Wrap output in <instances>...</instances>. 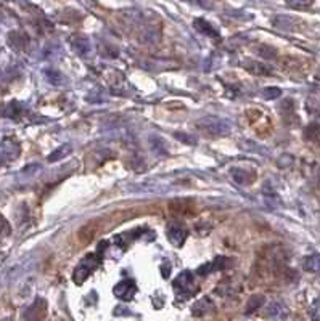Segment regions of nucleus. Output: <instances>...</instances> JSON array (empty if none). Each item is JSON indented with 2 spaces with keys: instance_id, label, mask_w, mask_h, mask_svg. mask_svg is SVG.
Wrapping results in <instances>:
<instances>
[{
  "instance_id": "3",
  "label": "nucleus",
  "mask_w": 320,
  "mask_h": 321,
  "mask_svg": "<svg viewBox=\"0 0 320 321\" xmlns=\"http://www.w3.org/2000/svg\"><path fill=\"white\" fill-rule=\"evenodd\" d=\"M98 265H100V255L98 254H87L79 262L76 270L73 271V281L77 284V286H81V284L89 278L90 273L95 270Z\"/></svg>"
},
{
  "instance_id": "20",
  "label": "nucleus",
  "mask_w": 320,
  "mask_h": 321,
  "mask_svg": "<svg viewBox=\"0 0 320 321\" xmlns=\"http://www.w3.org/2000/svg\"><path fill=\"white\" fill-rule=\"evenodd\" d=\"M272 23H274V26L280 31H293L294 26H296V19L290 18V16H285V15L275 16L274 19H272Z\"/></svg>"
},
{
  "instance_id": "18",
  "label": "nucleus",
  "mask_w": 320,
  "mask_h": 321,
  "mask_svg": "<svg viewBox=\"0 0 320 321\" xmlns=\"http://www.w3.org/2000/svg\"><path fill=\"white\" fill-rule=\"evenodd\" d=\"M23 111H25V106L13 101V103H10V104H4L2 108H0V114L5 116V117H10V119H18Z\"/></svg>"
},
{
  "instance_id": "4",
  "label": "nucleus",
  "mask_w": 320,
  "mask_h": 321,
  "mask_svg": "<svg viewBox=\"0 0 320 321\" xmlns=\"http://www.w3.org/2000/svg\"><path fill=\"white\" fill-rule=\"evenodd\" d=\"M166 236H168V240L172 246L182 247L188 236V230L179 222H169L168 228H166Z\"/></svg>"
},
{
  "instance_id": "14",
  "label": "nucleus",
  "mask_w": 320,
  "mask_h": 321,
  "mask_svg": "<svg viewBox=\"0 0 320 321\" xmlns=\"http://www.w3.org/2000/svg\"><path fill=\"white\" fill-rule=\"evenodd\" d=\"M288 315V307L283 302H270L266 308V316L267 318H285Z\"/></svg>"
},
{
  "instance_id": "12",
  "label": "nucleus",
  "mask_w": 320,
  "mask_h": 321,
  "mask_svg": "<svg viewBox=\"0 0 320 321\" xmlns=\"http://www.w3.org/2000/svg\"><path fill=\"white\" fill-rule=\"evenodd\" d=\"M243 68L248 71V73H251L254 76H269L272 73V69L267 65L254 61V59H246V61L243 63Z\"/></svg>"
},
{
  "instance_id": "10",
  "label": "nucleus",
  "mask_w": 320,
  "mask_h": 321,
  "mask_svg": "<svg viewBox=\"0 0 320 321\" xmlns=\"http://www.w3.org/2000/svg\"><path fill=\"white\" fill-rule=\"evenodd\" d=\"M227 257H216L212 262H208L205 265H201L198 268V275L201 276H206L209 275V273H214V271H219V270H224L225 267H227Z\"/></svg>"
},
{
  "instance_id": "1",
  "label": "nucleus",
  "mask_w": 320,
  "mask_h": 321,
  "mask_svg": "<svg viewBox=\"0 0 320 321\" xmlns=\"http://www.w3.org/2000/svg\"><path fill=\"white\" fill-rule=\"evenodd\" d=\"M195 127L211 137H222L232 132V124L227 119H221L214 116H206V117L198 119Z\"/></svg>"
},
{
  "instance_id": "30",
  "label": "nucleus",
  "mask_w": 320,
  "mask_h": 321,
  "mask_svg": "<svg viewBox=\"0 0 320 321\" xmlns=\"http://www.w3.org/2000/svg\"><path fill=\"white\" fill-rule=\"evenodd\" d=\"M174 137H175L177 140H181L182 143H185V145H196V141H198L196 137L188 135V134H184V132H175Z\"/></svg>"
},
{
  "instance_id": "29",
  "label": "nucleus",
  "mask_w": 320,
  "mask_h": 321,
  "mask_svg": "<svg viewBox=\"0 0 320 321\" xmlns=\"http://www.w3.org/2000/svg\"><path fill=\"white\" fill-rule=\"evenodd\" d=\"M282 95V90L278 87H267L263 90V98L264 100H277Z\"/></svg>"
},
{
  "instance_id": "8",
  "label": "nucleus",
  "mask_w": 320,
  "mask_h": 321,
  "mask_svg": "<svg viewBox=\"0 0 320 321\" xmlns=\"http://www.w3.org/2000/svg\"><path fill=\"white\" fill-rule=\"evenodd\" d=\"M69 44H71V49L74 50L76 55L79 56H90L92 53V42L87 35L84 34H73L69 37Z\"/></svg>"
},
{
  "instance_id": "17",
  "label": "nucleus",
  "mask_w": 320,
  "mask_h": 321,
  "mask_svg": "<svg viewBox=\"0 0 320 321\" xmlns=\"http://www.w3.org/2000/svg\"><path fill=\"white\" fill-rule=\"evenodd\" d=\"M71 153H73V145H71V143H63V145H60L55 151H52L49 154L47 161H49V162H58V161L68 158Z\"/></svg>"
},
{
  "instance_id": "33",
  "label": "nucleus",
  "mask_w": 320,
  "mask_h": 321,
  "mask_svg": "<svg viewBox=\"0 0 320 321\" xmlns=\"http://www.w3.org/2000/svg\"><path fill=\"white\" fill-rule=\"evenodd\" d=\"M293 164V156H290V154H283V156L277 161V165L278 167H288V165Z\"/></svg>"
},
{
  "instance_id": "26",
  "label": "nucleus",
  "mask_w": 320,
  "mask_h": 321,
  "mask_svg": "<svg viewBox=\"0 0 320 321\" xmlns=\"http://www.w3.org/2000/svg\"><path fill=\"white\" fill-rule=\"evenodd\" d=\"M254 50L259 56L267 58V59H274L277 56V50L274 49V47H269V45H257V47H254Z\"/></svg>"
},
{
  "instance_id": "22",
  "label": "nucleus",
  "mask_w": 320,
  "mask_h": 321,
  "mask_svg": "<svg viewBox=\"0 0 320 321\" xmlns=\"http://www.w3.org/2000/svg\"><path fill=\"white\" fill-rule=\"evenodd\" d=\"M304 140L311 141V143H320V125L317 122L307 125L304 130Z\"/></svg>"
},
{
  "instance_id": "31",
  "label": "nucleus",
  "mask_w": 320,
  "mask_h": 321,
  "mask_svg": "<svg viewBox=\"0 0 320 321\" xmlns=\"http://www.w3.org/2000/svg\"><path fill=\"white\" fill-rule=\"evenodd\" d=\"M311 318L312 321H320V297H317L311 305Z\"/></svg>"
},
{
  "instance_id": "15",
  "label": "nucleus",
  "mask_w": 320,
  "mask_h": 321,
  "mask_svg": "<svg viewBox=\"0 0 320 321\" xmlns=\"http://www.w3.org/2000/svg\"><path fill=\"white\" fill-rule=\"evenodd\" d=\"M44 76H45L47 82H49V84H52V85H55V87H62V85L66 84V77L56 68H47V69H44Z\"/></svg>"
},
{
  "instance_id": "6",
  "label": "nucleus",
  "mask_w": 320,
  "mask_h": 321,
  "mask_svg": "<svg viewBox=\"0 0 320 321\" xmlns=\"http://www.w3.org/2000/svg\"><path fill=\"white\" fill-rule=\"evenodd\" d=\"M47 316V302L42 297H37L23 313L25 321H44Z\"/></svg>"
},
{
  "instance_id": "35",
  "label": "nucleus",
  "mask_w": 320,
  "mask_h": 321,
  "mask_svg": "<svg viewBox=\"0 0 320 321\" xmlns=\"http://www.w3.org/2000/svg\"><path fill=\"white\" fill-rule=\"evenodd\" d=\"M317 79L320 80V71H318V73H317Z\"/></svg>"
},
{
  "instance_id": "19",
  "label": "nucleus",
  "mask_w": 320,
  "mask_h": 321,
  "mask_svg": "<svg viewBox=\"0 0 320 321\" xmlns=\"http://www.w3.org/2000/svg\"><path fill=\"white\" fill-rule=\"evenodd\" d=\"M169 209L174 212V213H188L192 209V201L190 199H184V198H177V199H172L169 203Z\"/></svg>"
},
{
  "instance_id": "34",
  "label": "nucleus",
  "mask_w": 320,
  "mask_h": 321,
  "mask_svg": "<svg viewBox=\"0 0 320 321\" xmlns=\"http://www.w3.org/2000/svg\"><path fill=\"white\" fill-rule=\"evenodd\" d=\"M2 321H13V319H11V318H5V319H2Z\"/></svg>"
},
{
  "instance_id": "7",
  "label": "nucleus",
  "mask_w": 320,
  "mask_h": 321,
  "mask_svg": "<svg viewBox=\"0 0 320 321\" xmlns=\"http://www.w3.org/2000/svg\"><path fill=\"white\" fill-rule=\"evenodd\" d=\"M113 294L119 301L129 302V301H132L135 297V294H137V284H135L134 280H123L113 288Z\"/></svg>"
},
{
  "instance_id": "32",
  "label": "nucleus",
  "mask_w": 320,
  "mask_h": 321,
  "mask_svg": "<svg viewBox=\"0 0 320 321\" xmlns=\"http://www.w3.org/2000/svg\"><path fill=\"white\" fill-rule=\"evenodd\" d=\"M11 233V227H10V223L0 216V236H10Z\"/></svg>"
},
{
  "instance_id": "5",
  "label": "nucleus",
  "mask_w": 320,
  "mask_h": 321,
  "mask_svg": "<svg viewBox=\"0 0 320 321\" xmlns=\"http://www.w3.org/2000/svg\"><path fill=\"white\" fill-rule=\"evenodd\" d=\"M166 188L163 183L156 182H142V183H132L126 186V193H134V195H158L164 193Z\"/></svg>"
},
{
  "instance_id": "28",
  "label": "nucleus",
  "mask_w": 320,
  "mask_h": 321,
  "mask_svg": "<svg viewBox=\"0 0 320 321\" xmlns=\"http://www.w3.org/2000/svg\"><path fill=\"white\" fill-rule=\"evenodd\" d=\"M285 4L296 10H304V8H309L314 4V0H285Z\"/></svg>"
},
{
  "instance_id": "36",
  "label": "nucleus",
  "mask_w": 320,
  "mask_h": 321,
  "mask_svg": "<svg viewBox=\"0 0 320 321\" xmlns=\"http://www.w3.org/2000/svg\"><path fill=\"white\" fill-rule=\"evenodd\" d=\"M318 177H320V170H318Z\"/></svg>"
},
{
  "instance_id": "27",
  "label": "nucleus",
  "mask_w": 320,
  "mask_h": 321,
  "mask_svg": "<svg viewBox=\"0 0 320 321\" xmlns=\"http://www.w3.org/2000/svg\"><path fill=\"white\" fill-rule=\"evenodd\" d=\"M41 169H42V165L41 164H29V165H26L25 169L21 170V177L23 178H32L34 175H37L39 172H41Z\"/></svg>"
},
{
  "instance_id": "23",
  "label": "nucleus",
  "mask_w": 320,
  "mask_h": 321,
  "mask_svg": "<svg viewBox=\"0 0 320 321\" xmlns=\"http://www.w3.org/2000/svg\"><path fill=\"white\" fill-rule=\"evenodd\" d=\"M303 267H304L306 271L318 273V275H320V254H314V255L306 257Z\"/></svg>"
},
{
  "instance_id": "13",
  "label": "nucleus",
  "mask_w": 320,
  "mask_h": 321,
  "mask_svg": "<svg viewBox=\"0 0 320 321\" xmlns=\"http://www.w3.org/2000/svg\"><path fill=\"white\" fill-rule=\"evenodd\" d=\"M193 26L198 32H201L203 35H208V37H211V39H219V31L212 26L211 23H208L206 19H201V18L195 19Z\"/></svg>"
},
{
  "instance_id": "2",
  "label": "nucleus",
  "mask_w": 320,
  "mask_h": 321,
  "mask_svg": "<svg viewBox=\"0 0 320 321\" xmlns=\"http://www.w3.org/2000/svg\"><path fill=\"white\" fill-rule=\"evenodd\" d=\"M172 288H174L175 295L179 297L181 301L190 299L192 295H195L196 291H198V286H196L193 271L184 270L182 273H179V275L175 276L174 283H172Z\"/></svg>"
},
{
  "instance_id": "11",
  "label": "nucleus",
  "mask_w": 320,
  "mask_h": 321,
  "mask_svg": "<svg viewBox=\"0 0 320 321\" xmlns=\"http://www.w3.org/2000/svg\"><path fill=\"white\" fill-rule=\"evenodd\" d=\"M230 177L238 185H250L256 178V174L251 172V170L242 169V167H232L230 169Z\"/></svg>"
},
{
  "instance_id": "24",
  "label": "nucleus",
  "mask_w": 320,
  "mask_h": 321,
  "mask_svg": "<svg viewBox=\"0 0 320 321\" xmlns=\"http://www.w3.org/2000/svg\"><path fill=\"white\" fill-rule=\"evenodd\" d=\"M266 304V297L264 295H261V294H257V295H253L250 301H248V304H246V308H245V313L246 315H250V313H253V312H256L257 308H261Z\"/></svg>"
},
{
  "instance_id": "21",
  "label": "nucleus",
  "mask_w": 320,
  "mask_h": 321,
  "mask_svg": "<svg viewBox=\"0 0 320 321\" xmlns=\"http://www.w3.org/2000/svg\"><path fill=\"white\" fill-rule=\"evenodd\" d=\"M263 193H264L266 203H267L270 207H278V206H282V199H280V196L274 191V188H272V186L266 185V186L263 188Z\"/></svg>"
},
{
  "instance_id": "25",
  "label": "nucleus",
  "mask_w": 320,
  "mask_h": 321,
  "mask_svg": "<svg viewBox=\"0 0 320 321\" xmlns=\"http://www.w3.org/2000/svg\"><path fill=\"white\" fill-rule=\"evenodd\" d=\"M106 100H108V95H106L102 89L92 90L90 93H87V97H86V101H89V103H103Z\"/></svg>"
},
{
  "instance_id": "16",
  "label": "nucleus",
  "mask_w": 320,
  "mask_h": 321,
  "mask_svg": "<svg viewBox=\"0 0 320 321\" xmlns=\"http://www.w3.org/2000/svg\"><path fill=\"white\" fill-rule=\"evenodd\" d=\"M212 308H214V304L209 299V297H201L199 301H196L192 307V313L195 316H203L206 315L208 312H211Z\"/></svg>"
},
{
  "instance_id": "9",
  "label": "nucleus",
  "mask_w": 320,
  "mask_h": 321,
  "mask_svg": "<svg viewBox=\"0 0 320 321\" xmlns=\"http://www.w3.org/2000/svg\"><path fill=\"white\" fill-rule=\"evenodd\" d=\"M21 148L18 145V141H15L13 138H4L0 141V156L2 159H15L18 158Z\"/></svg>"
}]
</instances>
